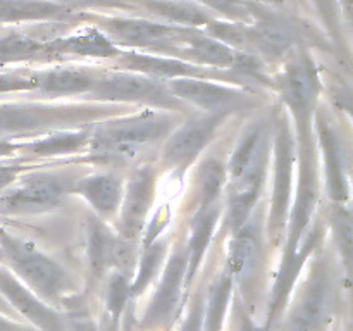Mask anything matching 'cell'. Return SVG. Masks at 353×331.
<instances>
[{"mask_svg":"<svg viewBox=\"0 0 353 331\" xmlns=\"http://www.w3.org/2000/svg\"><path fill=\"white\" fill-rule=\"evenodd\" d=\"M128 107L105 102L47 103L0 102V140L37 138L61 130L93 126L109 117L126 114Z\"/></svg>","mask_w":353,"mask_h":331,"instance_id":"obj_1","label":"cell"},{"mask_svg":"<svg viewBox=\"0 0 353 331\" xmlns=\"http://www.w3.org/2000/svg\"><path fill=\"white\" fill-rule=\"evenodd\" d=\"M272 150L271 123L257 121L243 131L226 164L228 183V230L231 234L240 230L257 203L268 176Z\"/></svg>","mask_w":353,"mask_h":331,"instance_id":"obj_2","label":"cell"},{"mask_svg":"<svg viewBox=\"0 0 353 331\" xmlns=\"http://www.w3.org/2000/svg\"><path fill=\"white\" fill-rule=\"evenodd\" d=\"M181 121L183 114L164 109L119 114L93 124L88 148L102 161H134L147 148L165 141Z\"/></svg>","mask_w":353,"mask_h":331,"instance_id":"obj_3","label":"cell"},{"mask_svg":"<svg viewBox=\"0 0 353 331\" xmlns=\"http://www.w3.org/2000/svg\"><path fill=\"white\" fill-rule=\"evenodd\" d=\"M86 99L105 103H143L154 109L186 114L192 107L172 95L165 79L133 71L99 72Z\"/></svg>","mask_w":353,"mask_h":331,"instance_id":"obj_4","label":"cell"},{"mask_svg":"<svg viewBox=\"0 0 353 331\" xmlns=\"http://www.w3.org/2000/svg\"><path fill=\"white\" fill-rule=\"evenodd\" d=\"M276 86L295 121L299 140L310 137L321 83L314 61L305 50L293 48L290 52Z\"/></svg>","mask_w":353,"mask_h":331,"instance_id":"obj_5","label":"cell"},{"mask_svg":"<svg viewBox=\"0 0 353 331\" xmlns=\"http://www.w3.org/2000/svg\"><path fill=\"white\" fill-rule=\"evenodd\" d=\"M0 250L10 268L48 302H59L71 288L68 272L28 241L0 230Z\"/></svg>","mask_w":353,"mask_h":331,"instance_id":"obj_6","label":"cell"},{"mask_svg":"<svg viewBox=\"0 0 353 331\" xmlns=\"http://www.w3.org/2000/svg\"><path fill=\"white\" fill-rule=\"evenodd\" d=\"M97 28L116 47L145 48L159 55H168L172 48L185 43L195 30L138 16L99 17Z\"/></svg>","mask_w":353,"mask_h":331,"instance_id":"obj_7","label":"cell"},{"mask_svg":"<svg viewBox=\"0 0 353 331\" xmlns=\"http://www.w3.org/2000/svg\"><path fill=\"white\" fill-rule=\"evenodd\" d=\"M272 154H274V179H272L271 207L268 216V234L276 245L285 238L286 221L292 199L293 168H295L296 148L293 130L288 116L281 114L272 130Z\"/></svg>","mask_w":353,"mask_h":331,"instance_id":"obj_8","label":"cell"},{"mask_svg":"<svg viewBox=\"0 0 353 331\" xmlns=\"http://www.w3.org/2000/svg\"><path fill=\"white\" fill-rule=\"evenodd\" d=\"M76 179V176L65 172H30L21 178V185L17 188L0 195V214L23 216L55 209L64 193L71 192Z\"/></svg>","mask_w":353,"mask_h":331,"instance_id":"obj_9","label":"cell"},{"mask_svg":"<svg viewBox=\"0 0 353 331\" xmlns=\"http://www.w3.org/2000/svg\"><path fill=\"white\" fill-rule=\"evenodd\" d=\"M299 186L296 199L286 221L285 261H290L299 250L302 237L309 228L319 199V168H317L316 141L312 134L299 140Z\"/></svg>","mask_w":353,"mask_h":331,"instance_id":"obj_10","label":"cell"},{"mask_svg":"<svg viewBox=\"0 0 353 331\" xmlns=\"http://www.w3.org/2000/svg\"><path fill=\"white\" fill-rule=\"evenodd\" d=\"M169 92L190 107L202 109L207 114H230L250 110L261 106V99L255 93L243 88L223 85L224 81L199 78H178L168 79Z\"/></svg>","mask_w":353,"mask_h":331,"instance_id":"obj_11","label":"cell"},{"mask_svg":"<svg viewBox=\"0 0 353 331\" xmlns=\"http://www.w3.org/2000/svg\"><path fill=\"white\" fill-rule=\"evenodd\" d=\"M336 290L326 257H319L290 316V331H323L333 316Z\"/></svg>","mask_w":353,"mask_h":331,"instance_id":"obj_12","label":"cell"},{"mask_svg":"<svg viewBox=\"0 0 353 331\" xmlns=\"http://www.w3.org/2000/svg\"><path fill=\"white\" fill-rule=\"evenodd\" d=\"M228 116L223 114H196L183 121L168 138L162 148L161 164L164 169L186 171L188 166L205 150L207 145L216 138Z\"/></svg>","mask_w":353,"mask_h":331,"instance_id":"obj_13","label":"cell"},{"mask_svg":"<svg viewBox=\"0 0 353 331\" xmlns=\"http://www.w3.org/2000/svg\"><path fill=\"white\" fill-rule=\"evenodd\" d=\"M116 66L121 71L141 72L159 79H178V78H199V79H217V81L238 83L236 76L231 69H214L203 66L192 64L183 59L171 55H152L140 52H126L116 55Z\"/></svg>","mask_w":353,"mask_h":331,"instance_id":"obj_14","label":"cell"},{"mask_svg":"<svg viewBox=\"0 0 353 331\" xmlns=\"http://www.w3.org/2000/svg\"><path fill=\"white\" fill-rule=\"evenodd\" d=\"M155 186H157V169L154 166H143L137 169L130 178L126 192L117 216V234L134 241L147 224L148 212L154 205Z\"/></svg>","mask_w":353,"mask_h":331,"instance_id":"obj_15","label":"cell"},{"mask_svg":"<svg viewBox=\"0 0 353 331\" xmlns=\"http://www.w3.org/2000/svg\"><path fill=\"white\" fill-rule=\"evenodd\" d=\"M316 130L319 134V143L323 148L324 171H326L327 190L334 203H345L350 197V183H348V157L345 141L338 133L333 119L326 114V109L317 107L314 112Z\"/></svg>","mask_w":353,"mask_h":331,"instance_id":"obj_16","label":"cell"},{"mask_svg":"<svg viewBox=\"0 0 353 331\" xmlns=\"http://www.w3.org/2000/svg\"><path fill=\"white\" fill-rule=\"evenodd\" d=\"M262 223L250 219L238 231L231 234L230 241V274L241 292H250L257 285L259 274L262 268Z\"/></svg>","mask_w":353,"mask_h":331,"instance_id":"obj_17","label":"cell"},{"mask_svg":"<svg viewBox=\"0 0 353 331\" xmlns=\"http://www.w3.org/2000/svg\"><path fill=\"white\" fill-rule=\"evenodd\" d=\"M186 274V245L179 243L174 254L169 259L162 274V281L145 312V324L150 328H159L172 319V314L178 307L181 286Z\"/></svg>","mask_w":353,"mask_h":331,"instance_id":"obj_18","label":"cell"},{"mask_svg":"<svg viewBox=\"0 0 353 331\" xmlns=\"http://www.w3.org/2000/svg\"><path fill=\"white\" fill-rule=\"evenodd\" d=\"M0 297L28 321L40 328L41 331H65L64 321L50 307L45 305L37 295L21 285L16 276L7 269L0 268Z\"/></svg>","mask_w":353,"mask_h":331,"instance_id":"obj_19","label":"cell"},{"mask_svg":"<svg viewBox=\"0 0 353 331\" xmlns=\"http://www.w3.org/2000/svg\"><path fill=\"white\" fill-rule=\"evenodd\" d=\"M34 83V90L41 95L57 97H86L93 86L99 71L88 68H52L40 71H28Z\"/></svg>","mask_w":353,"mask_h":331,"instance_id":"obj_20","label":"cell"},{"mask_svg":"<svg viewBox=\"0 0 353 331\" xmlns=\"http://www.w3.org/2000/svg\"><path fill=\"white\" fill-rule=\"evenodd\" d=\"M71 192H78L102 219H112L123 200V179L114 172H95L76 179Z\"/></svg>","mask_w":353,"mask_h":331,"instance_id":"obj_21","label":"cell"},{"mask_svg":"<svg viewBox=\"0 0 353 331\" xmlns=\"http://www.w3.org/2000/svg\"><path fill=\"white\" fill-rule=\"evenodd\" d=\"M168 55L183 59V61H188L192 64L203 66V68L231 69L236 61L238 50L209 37V34L202 33V31L193 30L188 40L172 48Z\"/></svg>","mask_w":353,"mask_h":331,"instance_id":"obj_22","label":"cell"},{"mask_svg":"<svg viewBox=\"0 0 353 331\" xmlns=\"http://www.w3.org/2000/svg\"><path fill=\"white\" fill-rule=\"evenodd\" d=\"M137 12H147L155 21H164L183 28H202L216 12L192 0H133Z\"/></svg>","mask_w":353,"mask_h":331,"instance_id":"obj_23","label":"cell"},{"mask_svg":"<svg viewBox=\"0 0 353 331\" xmlns=\"http://www.w3.org/2000/svg\"><path fill=\"white\" fill-rule=\"evenodd\" d=\"M48 55H79V57H116L119 48L97 26L85 28L74 34L47 41Z\"/></svg>","mask_w":353,"mask_h":331,"instance_id":"obj_24","label":"cell"},{"mask_svg":"<svg viewBox=\"0 0 353 331\" xmlns=\"http://www.w3.org/2000/svg\"><path fill=\"white\" fill-rule=\"evenodd\" d=\"M90 130L92 126L79 128V130H61L41 137L40 140H31L26 143H19L17 152L28 154L30 157H57V155H69L76 152H83L90 145Z\"/></svg>","mask_w":353,"mask_h":331,"instance_id":"obj_25","label":"cell"},{"mask_svg":"<svg viewBox=\"0 0 353 331\" xmlns=\"http://www.w3.org/2000/svg\"><path fill=\"white\" fill-rule=\"evenodd\" d=\"M74 10L54 0H0V24L30 21H68Z\"/></svg>","mask_w":353,"mask_h":331,"instance_id":"obj_26","label":"cell"},{"mask_svg":"<svg viewBox=\"0 0 353 331\" xmlns=\"http://www.w3.org/2000/svg\"><path fill=\"white\" fill-rule=\"evenodd\" d=\"M219 214L221 207L216 203V205L196 210L192 223H190L192 234H190V240L186 243V285L192 283L196 271H199L203 254H205L207 247H209L210 240H212L214 228H216L217 221H219Z\"/></svg>","mask_w":353,"mask_h":331,"instance_id":"obj_27","label":"cell"},{"mask_svg":"<svg viewBox=\"0 0 353 331\" xmlns=\"http://www.w3.org/2000/svg\"><path fill=\"white\" fill-rule=\"evenodd\" d=\"M228 183L226 162L219 157H207L200 164L195 178L196 210L216 205Z\"/></svg>","mask_w":353,"mask_h":331,"instance_id":"obj_28","label":"cell"},{"mask_svg":"<svg viewBox=\"0 0 353 331\" xmlns=\"http://www.w3.org/2000/svg\"><path fill=\"white\" fill-rule=\"evenodd\" d=\"M86 247H88V261L90 269L93 274L102 276L107 269L110 268L109 262V245H110V233L100 219L95 216L86 219Z\"/></svg>","mask_w":353,"mask_h":331,"instance_id":"obj_29","label":"cell"},{"mask_svg":"<svg viewBox=\"0 0 353 331\" xmlns=\"http://www.w3.org/2000/svg\"><path fill=\"white\" fill-rule=\"evenodd\" d=\"M231 286L233 278L230 271L223 272L219 278L210 286L209 297H207V310H205V328L203 331H221L226 316L228 302L231 297Z\"/></svg>","mask_w":353,"mask_h":331,"instance_id":"obj_30","label":"cell"},{"mask_svg":"<svg viewBox=\"0 0 353 331\" xmlns=\"http://www.w3.org/2000/svg\"><path fill=\"white\" fill-rule=\"evenodd\" d=\"M165 250H168V240H159L157 238L152 243L145 245V254L140 262L137 279L130 286L131 295H138L140 292H143V288H147V285L152 281V278L157 274L159 268H161V262L164 259Z\"/></svg>","mask_w":353,"mask_h":331,"instance_id":"obj_31","label":"cell"},{"mask_svg":"<svg viewBox=\"0 0 353 331\" xmlns=\"http://www.w3.org/2000/svg\"><path fill=\"white\" fill-rule=\"evenodd\" d=\"M330 224L336 243L343 254L345 262L350 264L352 243H353V228H352V212L343 203H334L330 210Z\"/></svg>","mask_w":353,"mask_h":331,"instance_id":"obj_32","label":"cell"},{"mask_svg":"<svg viewBox=\"0 0 353 331\" xmlns=\"http://www.w3.org/2000/svg\"><path fill=\"white\" fill-rule=\"evenodd\" d=\"M207 7L212 12L223 14L226 19L240 21V23H252L254 16L250 10V0H192Z\"/></svg>","mask_w":353,"mask_h":331,"instance_id":"obj_33","label":"cell"},{"mask_svg":"<svg viewBox=\"0 0 353 331\" xmlns=\"http://www.w3.org/2000/svg\"><path fill=\"white\" fill-rule=\"evenodd\" d=\"M130 297V285H128V276L121 271L110 274L107 281V309L112 314V319H117Z\"/></svg>","mask_w":353,"mask_h":331,"instance_id":"obj_34","label":"cell"},{"mask_svg":"<svg viewBox=\"0 0 353 331\" xmlns=\"http://www.w3.org/2000/svg\"><path fill=\"white\" fill-rule=\"evenodd\" d=\"M61 6L68 7L71 10H88V9H114L123 10V12H137L133 0H54Z\"/></svg>","mask_w":353,"mask_h":331,"instance_id":"obj_35","label":"cell"},{"mask_svg":"<svg viewBox=\"0 0 353 331\" xmlns=\"http://www.w3.org/2000/svg\"><path fill=\"white\" fill-rule=\"evenodd\" d=\"M312 2L323 16L327 30L333 34H338V31H340V2L338 0H312Z\"/></svg>","mask_w":353,"mask_h":331,"instance_id":"obj_36","label":"cell"},{"mask_svg":"<svg viewBox=\"0 0 353 331\" xmlns=\"http://www.w3.org/2000/svg\"><path fill=\"white\" fill-rule=\"evenodd\" d=\"M169 221H171V209H169V205H164L157 214H155V217L150 221V224H148L147 237H145V245L157 240L159 234L164 231V228L168 226Z\"/></svg>","mask_w":353,"mask_h":331,"instance_id":"obj_37","label":"cell"},{"mask_svg":"<svg viewBox=\"0 0 353 331\" xmlns=\"http://www.w3.org/2000/svg\"><path fill=\"white\" fill-rule=\"evenodd\" d=\"M69 331H97V328L86 316H74L69 321Z\"/></svg>","mask_w":353,"mask_h":331,"instance_id":"obj_38","label":"cell"},{"mask_svg":"<svg viewBox=\"0 0 353 331\" xmlns=\"http://www.w3.org/2000/svg\"><path fill=\"white\" fill-rule=\"evenodd\" d=\"M200 330H202V310H200V307L196 305L195 309L192 310V314H190L185 331H200Z\"/></svg>","mask_w":353,"mask_h":331,"instance_id":"obj_39","label":"cell"},{"mask_svg":"<svg viewBox=\"0 0 353 331\" xmlns=\"http://www.w3.org/2000/svg\"><path fill=\"white\" fill-rule=\"evenodd\" d=\"M0 331H31L28 328L21 326V324L14 323V321L6 319V317L0 316Z\"/></svg>","mask_w":353,"mask_h":331,"instance_id":"obj_40","label":"cell"},{"mask_svg":"<svg viewBox=\"0 0 353 331\" xmlns=\"http://www.w3.org/2000/svg\"><path fill=\"white\" fill-rule=\"evenodd\" d=\"M240 331H264L262 328H259L257 324H254V321L250 319L248 316H243L241 319V330Z\"/></svg>","mask_w":353,"mask_h":331,"instance_id":"obj_41","label":"cell"},{"mask_svg":"<svg viewBox=\"0 0 353 331\" xmlns=\"http://www.w3.org/2000/svg\"><path fill=\"white\" fill-rule=\"evenodd\" d=\"M0 314H3V316H14V309L2 299V297H0Z\"/></svg>","mask_w":353,"mask_h":331,"instance_id":"obj_42","label":"cell"},{"mask_svg":"<svg viewBox=\"0 0 353 331\" xmlns=\"http://www.w3.org/2000/svg\"><path fill=\"white\" fill-rule=\"evenodd\" d=\"M259 2L271 3V6H276V3H283V2H285V0H259Z\"/></svg>","mask_w":353,"mask_h":331,"instance_id":"obj_43","label":"cell"}]
</instances>
